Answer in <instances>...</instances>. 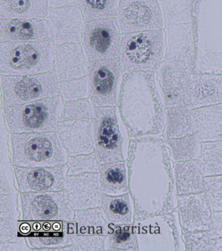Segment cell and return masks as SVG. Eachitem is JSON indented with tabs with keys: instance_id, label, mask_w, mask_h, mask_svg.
I'll return each mask as SVG.
<instances>
[{
	"instance_id": "obj_18",
	"label": "cell",
	"mask_w": 222,
	"mask_h": 251,
	"mask_svg": "<svg viewBox=\"0 0 222 251\" xmlns=\"http://www.w3.org/2000/svg\"><path fill=\"white\" fill-rule=\"evenodd\" d=\"M177 199L182 234L211 230L214 211L205 192L177 196Z\"/></svg>"
},
{
	"instance_id": "obj_6",
	"label": "cell",
	"mask_w": 222,
	"mask_h": 251,
	"mask_svg": "<svg viewBox=\"0 0 222 251\" xmlns=\"http://www.w3.org/2000/svg\"><path fill=\"white\" fill-rule=\"evenodd\" d=\"M54 46L52 40L0 42V74L26 75L53 72Z\"/></svg>"
},
{
	"instance_id": "obj_3",
	"label": "cell",
	"mask_w": 222,
	"mask_h": 251,
	"mask_svg": "<svg viewBox=\"0 0 222 251\" xmlns=\"http://www.w3.org/2000/svg\"><path fill=\"white\" fill-rule=\"evenodd\" d=\"M165 53L156 71L162 91L179 88L194 73L196 58L194 23L166 25Z\"/></svg>"
},
{
	"instance_id": "obj_16",
	"label": "cell",
	"mask_w": 222,
	"mask_h": 251,
	"mask_svg": "<svg viewBox=\"0 0 222 251\" xmlns=\"http://www.w3.org/2000/svg\"><path fill=\"white\" fill-rule=\"evenodd\" d=\"M174 90L178 106L190 110L222 104V75L193 73L186 84Z\"/></svg>"
},
{
	"instance_id": "obj_17",
	"label": "cell",
	"mask_w": 222,
	"mask_h": 251,
	"mask_svg": "<svg viewBox=\"0 0 222 251\" xmlns=\"http://www.w3.org/2000/svg\"><path fill=\"white\" fill-rule=\"evenodd\" d=\"M20 193L55 192L67 188L66 165L53 167L26 168L13 165Z\"/></svg>"
},
{
	"instance_id": "obj_44",
	"label": "cell",
	"mask_w": 222,
	"mask_h": 251,
	"mask_svg": "<svg viewBox=\"0 0 222 251\" xmlns=\"http://www.w3.org/2000/svg\"><path fill=\"white\" fill-rule=\"evenodd\" d=\"M80 0H48L49 8L80 5Z\"/></svg>"
},
{
	"instance_id": "obj_40",
	"label": "cell",
	"mask_w": 222,
	"mask_h": 251,
	"mask_svg": "<svg viewBox=\"0 0 222 251\" xmlns=\"http://www.w3.org/2000/svg\"><path fill=\"white\" fill-rule=\"evenodd\" d=\"M59 96L64 100H81L89 98L88 76L58 82Z\"/></svg>"
},
{
	"instance_id": "obj_19",
	"label": "cell",
	"mask_w": 222,
	"mask_h": 251,
	"mask_svg": "<svg viewBox=\"0 0 222 251\" xmlns=\"http://www.w3.org/2000/svg\"><path fill=\"white\" fill-rule=\"evenodd\" d=\"M46 19L55 45L82 42L86 22L80 6L49 8Z\"/></svg>"
},
{
	"instance_id": "obj_4",
	"label": "cell",
	"mask_w": 222,
	"mask_h": 251,
	"mask_svg": "<svg viewBox=\"0 0 222 251\" xmlns=\"http://www.w3.org/2000/svg\"><path fill=\"white\" fill-rule=\"evenodd\" d=\"M194 73L222 75V0H198L194 13Z\"/></svg>"
},
{
	"instance_id": "obj_23",
	"label": "cell",
	"mask_w": 222,
	"mask_h": 251,
	"mask_svg": "<svg viewBox=\"0 0 222 251\" xmlns=\"http://www.w3.org/2000/svg\"><path fill=\"white\" fill-rule=\"evenodd\" d=\"M187 120L190 135L195 134L201 142L222 140V104L188 108Z\"/></svg>"
},
{
	"instance_id": "obj_20",
	"label": "cell",
	"mask_w": 222,
	"mask_h": 251,
	"mask_svg": "<svg viewBox=\"0 0 222 251\" xmlns=\"http://www.w3.org/2000/svg\"><path fill=\"white\" fill-rule=\"evenodd\" d=\"M53 73L57 82L88 76L89 62L82 43L55 45Z\"/></svg>"
},
{
	"instance_id": "obj_28",
	"label": "cell",
	"mask_w": 222,
	"mask_h": 251,
	"mask_svg": "<svg viewBox=\"0 0 222 251\" xmlns=\"http://www.w3.org/2000/svg\"><path fill=\"white\" fill-rule=\"evenodd\" d=\"M101 207L105 218L110 225H134L136 205L130 193L117 197L103 194Z\"/></svg>"
},
{
	"instance_id": "obj_46",
	"label": "cell",
	"mask_w": 222,
	"mask_h": 251,
	"mask_svg": "<svg viewBox=\"0 0 222 251\" xmlns=\"http://www.w3.org/2000/svg\"><path fill=\"white\" fill-rule=\"evenodd\" d=\"M190 3H191V6L192 9H193V13H194V10H195L196 4H197L198 0H190Z\"/></svg>"
},
{
	"instance_id": "obj_41",
	"label": "cell",
	"mask_w": 222,
	"mask_h": 251,
	"mask_svg": "<svg viewBox=\"0 0 222 251\" xmlns=\"http://www.w3.org/2000/svg\"><path fill=\"white\" fill-rule=\"evenodd\" d=\"M105 236L69 235V245L63 251H105Z\"/></svg>"
},
{
	"instance_id": "obj_15",
	"label": "cell",
	"mask_w": 222,
	"mask_h": 251,
	"mask_svg": "<svg viewBox=\"0 0 222 251\" xmlns=\"http://www.w3.org/2000/svg\"><path fill=\"white\" fill-rule=\"evenodd\" d=\"M122 74L120 58L89 62V98L95 107L118 105Z\"/></svg>"
},
{
	"instance_id": "obj_22",
	"label": "cell",
	"mask_w": 222,
	"mask_h": 251,
	"mask_svg": "<svg viewBox=\"0 0 222 251\" xmlns=\"http://www.w3.org/2000/svg\"><path fill=\"white\" fill-rule=\"evenodd\" d=\"M51 38L47 19H0V42L44 41Z\"/></svg>"
},
{
	"instance_id": "obj_5",
	"label": "cell",
	"mask_w": 222,
	"mask_h": 251,
	"mask_svg": "<svg viewBox=\"0 0 222 251\" xmlns=\"http://www.w3.org/2000/svg\"><path fill=\"white\" fill-rule=\"evenodd\" d=\"M12 165L26 168L66 165L69 153L57 131L11 134Z\"/></svg>"
},
{
	"instance_id": "obj_31",
	"label": "cell",
	"mask_w": 222,
	"mask_h": 251,
	"mask_svg": "<svg viewBox=\"0 0 222 251\" xmlns=\"http://www.w3.org/2000/svg\"><path fill=\"white\" fill-rule=\"evenodd\" d=\"M186 251H222V211L214 212L211 230L182 234Z\"/></svg>"
},
{
	"instance_id": "obj_37",
	"label": "cell",
	"mask_w": 222,
	"mask_h": 251,
	"mask_svg": "<svg viewBox=\"0 0 222 251\" xmlns=\"http://www.w3.org/2000/svg\"><path fill=\"white\" fill-rule=\"evenodd\" d=\"M120 0H80L85 22L115 17Z\"/></svg>"
},
{
	"instance_id": "obj_32",
	"label": "cell",
	"mask_w": 222,
	"mask_h": 251,
	"mask_svg": "<svg viewBox=\"0 0 222 251\" xmlns=\"http://www.w3.org/2000/svg\"><path fill=\"white\" fill-rule=\"evenodd\" d=\"M164 141L173 163L199 159L203 142L200 141L195 134L181 138H170L164 140Z\"/></svg>"
},
{
	"instance_id": "obj_24",
	"label": "cell",
	"mask_w": 222,
	"mask_h": 251,
	"mask_svg": "<svg viewBox=\"0 0 222 251\" xmlns=\"http://www.w3.org/2000/svg\"><path fill=\"white\" fill-rule=\"evenodd\" d=\"M93 120L59 122L57 133L69 156L86 155L95 151Z\"/></svg>"
},
{
	"instance_id": "obj_10",
	"label": "cell",
	"mask_w": 222,
	"mask_h": 251,
	"mask_svg": "<svg viewBox=\"0 0 222 251\" xmlns=\"http://www.w3.org/2000/svg\"><path fill=\"white\" fill-rule=\"evenodd\" d=\"M138 251H186L178 213L135 219Z\"/></svg>"
},
{
	"instance_id": "obj_35",
	"label": "cell",
	"mask_w": 222,
	"mask_h": 251,
	"mask_svg": "<svg viewBox=\"0 0 222 251\" xmlns=\"http://www.w3.org/2000/svg\"><path fill=\"white\" fill-rule=\"evenodd\" d=\"M198 162L204 176L222 175V140L203 142Z\"/></svg>"
},
{
	"instance_id": "obj_30",
	"label": "cell",
	"mask_w": 222,
	"mask_h": 251,
	"mask_svg": "<svg viewBox=\"0 0 222 251\" xmlns=\"http://www.w3.org/2000/svg\"><path fill=\"white\" fill-rule=\"evenodd\" d=\"M48 0H0V19H46Z\"/></svg>"
},
{
	"instance_id": "obj_2",
	"label": "cell",
	"mask_w": 222,
	"mask_h": 251,
	"mask_svg": "<svg viewBox=\"0 0 222 251\" xmlns=\"http://www.w3.org/2000/svg\"><path fill=\"white\" fill-rule=\"evenodd\" d=\"M154 72L123 74L118 108L130 138L163 136L166 113Z\"/></svg>"
},
{
	"instance_id": "obj_7",
	"label": "cell",
	"mask_w": 222,
	"mask_h": 251,
	"mask_svg": "<svg viewBox=\"0 0 222 251\" xmlns=\"http://www.w3.org/2000/svg\"><path fill=\"white\" fill-rule=\"evenodd\" d=\"M93 121L94 153L100 165L127 161L131 138L118 108L95 107Z\"/></svg>"
},
{
	"instance_id": "obj_42",
	"label": "cell",
	"mask_w": 222,
	"mask_h": 251,
	"mask_svg": "<svg viewBox=\"0 0 222 251\" xmlns=\"http://www.w3.org/2000/svg\"><path fill=\"white\" fill-rule=\"evenodd\" d=\"M204 192L214 212L222 211V175L205 177Z\"/></svg>"
},
{
	"instance_id": "obj_29",
	"label": "cell",
	"mask_w": 222,
	"mask_h": 251,
	"mask_svg": "<svg viewBox=\"0 0 222 251\" xmlns=\"http://www.w3.org/2000/svg\"><path fill=\"white\" fill-rule=\"evenodd\" d=\"M126 161L100 165V183L104 195L117 197L130 193L129 167Z\"/></svg>"
},
{
	"instance_id": "obj_21",
	"label": "cell",
	"mask_w": 222,
	"mask_h": 251,
	"mask_svg": "<svg viewBox=\"0 0 222 251\" xmlns=\"http://www.w3.org/2000/svg\"><path fill=\"white\" fill-rule=\"evenodd\" d=\"M74 210L101 207L103 193L100 173L67 176L65 189Z\"/></svg>"
},
{
	"instance_id": "obj_26",
	"label": "cell",
	"mask_w": 222,
	"mask_h": 251,
	"mask_svg": "<svg viewBox=\"0 0 222 251\" xmlns=\"http://www.w3.org/2000/svg\"><path fill=\"white\" fill-rule=\"evenodd\" d=\"M25 238L32 251H63L69 245V234L63 221H44L41 231Z\"/></svg>"
},
{
	"instance_id": "obj_25",
	"label": "cell",
	"mask_w": 222,
	"mask_h": 251,
	"mask_svg": "<svg viewBox=\"0 0 222 251\" xmlns=\"http://www.w3.org/2000/svg\"><path fill=\"white\" fill-rule=\"evenodd\" d=\"M69 235L106 236L111 230L102 207L75 210L71 222H65Z\"/></svg>"
},
{
	"instance_id": "obj_36",
	"label": "cell",
	"mask_w": 222,
	"mask_h": 251,
	"mask_svg": "<svg viewBox=\"0 0 222 251\" xmlns=\"http://www.w3.org/2000/svg\"><path fill=\"white\" fill-rule=\"evenodd\" d=\"M165 25L194 23L190 0H159Z\"/></svg>"
},
{
	"instance_id": "obj_34",
	"label": "cell",
	"mask_w": 222,
	"mask_h": 251,
	"mask_svg": "<svg viewBox=\"0 0 222 251\" xmlns=\"http://www.w3.org/2000/svg\"><path fill=\"white\" fill-rule=\"evenodd\" d=\"M19 232L17 219H0V251L32 250Z\"/></svg>"
},
{
	"instance_id": "obj_43",
	"label": "cell",
	"mask_w": 222,
	"mask_h": 251,
	"mask_svg": "<svg viewBox=\"0 0 222 251\" xmlns=\"http://www.w3.org/2000/svg\"><path fill=\"white\" fill-rule=\"evenodd\" d=\"M17 191L0 195V219H19Z\"/></svg>"
},
{
	"instance_id": "obj_13",
	"label": "cell",
	"mask_w": 222,
	"mask_h": 251,
	"mask_svg": "<svg viewBox=\"0 0 222 251\" xmlns=\"http://www.w3.org/2000/svg\"><path fill=\"white\" fill-rule=\"evenodd\" d=\"M115 19L120 34L164 28L159 0H120Z\"/></svg>"
},
{
	"instance_id": "obj_33",
	"label": "cell",
	"mask_w": 222,
	"mask_h": 251,
	"mask_svg": "<svg viewBox=\"0 0 222 251\" xmlns=\"http://www.w3.org/2000/svg\"><path fill=\"white\" fill-rule=\"evenodd\" d=\"M110 228L105 236V251H138L134 225H110Z\"/></svg>"
},
{
	"instance_id": "obj_8",
	"label": "cell",
	"mask_w": 222,
	"mask_h": 251,
	"mask_svg": "<svg viewBox=\"0 0 222 251\" xmlns=\"http://www.w3.org/2000/svg\"><path fill=\"white\" fill-rule=\"evenodd\" d=\"M164 29L121 34L119 58L123 75L156 73L164 57Z\"/></svg>"
},
{
	"instance_id": "obj_9",
	"label": "cell",
	"mask_w": 222,
	"mask_h": 251,
	"mask_svg": "<svg viewBox=\"0 0 222 251\" xmlns=\"http://www.w3.org/2000/svg\"><path fill=\"white\" fill-rule=\"evenodd\" d=\"M63 102L62 97L57 96L2 108L10 133L57 131Z\"/></svg>"
},
{
	"instance_id": "obj_1",
	"label": "cell",
	"mask_w": 222,
	"mask_h": 251,
	"mask_svg": "<svg viewBox=\"0 0 222 251\" xmlns=\"http://www.w3.org/2000/svg\"><path fill=\"white\" fill-rule=\"evenodd\" d=\"M129 189L136 218L172 213L177 206L173 165L163 136L130 139Z\"/></svg>"
},
{
	"instance_id": "obj_27",
	"label": "cell",
	"mask_w": 222,
	"mask_h": 251,
	"mask_svg": "<svg viewBox=\"0 0 222 251\" xmlns=\"http://www.w3.org/2000/svg\"><path fill=\"white\" fill-rule=\"evenodd\" d=\"M174 184L177 196L205 191V176L198 160L173 163Z\"/></svg>"
},
{
	"instance_id": "obj_11",
	"label": "cell",
	"mask_w": 222,
	"mask_h": 251,
	"mask_svg": "<svg viewBox=\"0 0 222 251\" xmlns=\"http://www.w3.org/2000/svg\"><path fill=\"white\" fill-rule=\"evenodd\" d=\"M1 108L59 96L58 82L53 72L1 75Z\"/></svg>"
},
{
	"instance_id": "obj_38",
	"label": "cell",
	"mask_w": 222,
	"mask_h": 251,
	"mask_svg": "<svg viewBox=\"0 0 222 251\" xmlns=\"http://www.w3.org/2000/svg\"><path fill=\"white\" fill-rule=\"evenodd\" d=\"M95 117V106L91 99L64 100L61 122L68 120H93Z\"/></svg>"
},
{
	"instance_id": "obj_45",
	"label": "cell",
	"mask_w": 222,
	"mask_h": 251,
	"mask_svg": "<svg viewBox=\"0 0 222 251\" xmlns=\"http://www.w3.org/2000/svg\"><path fill=\"white\" fill-rule=\"evenodd\" d=\"M19 228L20 233L23 236H27L31 232V226L29 223H24L21 225H19Z\"/></svg>"
},
{
	"instance_id": "obj_14",
	"label": "cell",
	"mask_w": 222,
	"mask_h": 251,
	"mask_svg": "<svg viewBox=\"0 0 222 251\" xmlns=\"http://www.w3.org/2000/svg\"><path fill=\"white\" fill-rule=\"evenodd\" d=\"M120 35L115 17L86 22L82 44L88 62L119 58Z\"/></svg>"
},
{
	"instance_id": "obj_39",
	"label": "cell",
	"mask_w": 222,
	"mask_h": 251,
	"mask_svg": "<svg viewBox=\"0 0 222 251\" xmlns=\"http://www.w3.org/2000/svg\"><path fill=\"white\" fill-rule=\"evenodd\" d=\"M67 176L85 173H100V165L94 152L86 155L69 156Z\"/></svg>"
},
{
	"instance_id": "obj_12",
	"label": "cell",
	"mask_w": 222,
	"mask_h": 251,
	"mask_svg": "<svg viewBox=\"0 0 222 251\" xmlns=\"http://www.w3.org/2000/svg\"><path fill=\"white\" fill-rule=\"evenodd\" d=\"M23 219L25 221L71 222L75 210L65 190L55 192L21 193Z\"/></svg>"
}]
</instances>
